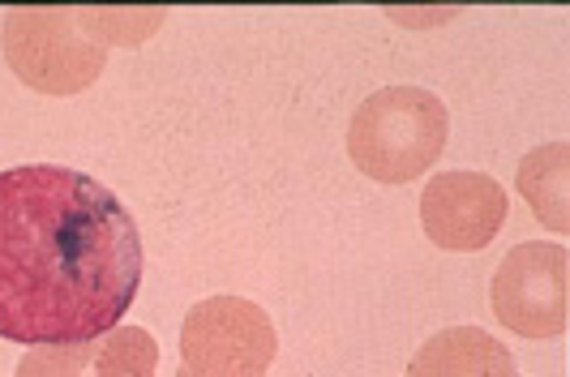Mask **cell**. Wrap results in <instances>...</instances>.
I'll return each instance as SVG.
<instances>
[{"label": "cell", "mask_w": 570, "mask_h": 377, "mask_svg": "<svg viewBox=\"0 0 570 377\" xmlns=\"http://www.w3.org/2000/svg\"><path fill=\"white\" fill-rule=\"evenodd\" d=\"M142 284V236L99 180L27 163L0 172V339L95 344Z\"/></svg>", "instance_id": "cell-1"}, {"label": "cell", "mask_w": 570, "mask_h": 377, "mask_svg": "<svg viewBox=\"0 0 570 377\" xmlns=\"http://www.w3.org/2000/svg\"><path fill=\"white\" fill-rule=\"evenodd\" d=\"M446 138L451 117L433 90L386 87L352 112L347 155L377 185H407L438 163Z\"/></svg>", "instance_id": "cell-2"}, {"label": "cell", "mask_w": 570, "mask_h": 377, "mask_svg": "<svg viewBox=\"0 0 570 377\" xmlns=\"http://www.w3.org/2000/svg\"><path fill=\"white\" fill-rule=\"evenodd\" d=\"M0 43L18 82L39 95H78L95 87L108 60V48L82 22V9H13Z\"/></svg>", "instance_id": "cell-3"}, {"label": "cell", "mask_w": 570, "mask_h": 377, "mask_svg": "<svg viewBox=\"0 0 570 377\" xmlns=\"http://www.w3.org/2000/svg\"><path fill=\"white\" fill-rule=\"evenodd\" d=\"M493 318L523 339H553L570 321V254L567 245L528 240L514 245L493 275Z\"/></svg>", "instance_id": "cell-4"}, {"label": "cell", "mask_w": 570, "mask_h": 377, "mask_svg": "<svg viewBox=\"0 0 570 377\" xmlns=\"http://www.w3.org/2000/svg\"><path fill=\"white\" fill-rule=\"evenodd\" d=\"M275 351V321L240 296H210L180 326V365L194 374H266Z\"/></svg>", "instance_id": "cell-5"}, {"label": "cell", "mask_w": 570, "mask_h": 377, "mask_svg": "<svg viewBox=\"0 0 570 377\" xmlns=\"http://www.w3.org/2000/svg\"><path fill=\"white\" fill-rule=\"evenodd\" d=\"M507 189L489 172H438L421 194V224L438 249L481 254L507 224Z\"/></svg>", "instance_id": "cell-6"}, {"label": "cell", "mask_w": 570, "mask_h": 377, "mask_svg": "<svg viewBox=\"0 0 570 377\" xmlns=\"http://www.w3.org/2000/svg\"><path fill=\"white\" fill-rule=\"evenodd\" d=\"M407 377H519L514 356L481 326H451L412 356Z\"/></svg>", "instance_id": "cell-7"}, {"label": "cell", "mask_w": 570, "mask_h": 377, "mask_svg": "<svg viewBox=\"0 0 570 377\" xmlns=\"http://www.w3.org/2000/svg\"><path fill=\"white\" fill-rule=\"evenodd\" d=\"M523 202L532 206V215L541 219L549 232H570V146L549 142L537 146L532 155H523L519 176H514Z\"/></svg>", "instance_id": "cell-8"}, {"label": "cell", "mask_w": 570, "mask_h": 377, "mask_svg": "<svg viewBox=\"0 0 570 377\" xmlns=\"http://www.w3.org/2000/svg\"><path fill=\"white\" fill-rule=\"evenodd\" d=\"M159 344L142 326H112L95 351V377H155Z\"/></svg>", "instance_id": "cell-9"}, {"label": "cell", "mask_w": 570, "mask_h": 377, "mask_svg": "<svg viewBox=\"0 0 570 377\" xmlns=\"http://www.w3.org/2000/svg\"><path fill=\"white\" fill-rule=\"evenodd\" d=\"M164 9H82V22L104 48H138L155 30L164 27Z\"/></svg>", "instance_id": "cell-10"}, {"label": "cell", "mask_w": 570, "mask_h": 377, "mask_svg": "<svg viewBox=\"0 0 570 377\" xmlns=\"http://www.w3.org/2000/svg\"><path fill=\"white\" fill-rule=\"evenodd\" d=\"M99 344H57V348H30L18 360V377H86L95 365Z\"/></svg>", "instance_id": "cell-11"}, {"label": "cell", "mask_w": 570, "mask_h": 377, "mask_svg": "<svg viewBox=\"0 0 570 377\" xmlns=\"http://www.w3.org/2000/svg\"><path fill=\"white\" fill-rule=\"evenodd\" d=\"M176 377H266V374H194V369H185V365H180V374Z\"/></svg>", "instance_id": "cell-12"}]
</instances>
